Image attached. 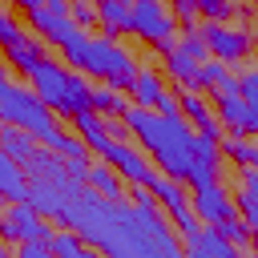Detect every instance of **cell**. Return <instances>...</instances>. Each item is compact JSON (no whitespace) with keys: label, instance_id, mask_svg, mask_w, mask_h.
<instances>
[{"label":"cell","instance_id":"cell-36","mask_svg":"<svg viewBox=\"0 0 258 258\" xmlns=\"http://www.w3.org/2000/svg\"><path fill=\"white\" fill-rule=\"evenodd\" d=\"M12 258H52V250H48V242H20L12 250Z\"/></svg>","mask_w":258,"mask_h":258},{"label":"cell","instance_id":"cell-28","mask_svg":"<svg viewBox=\"0 0 258 258\" xmlns=\"http://www.w3.org/2000/svg\"><path fill=\"white\" fill-rule=\"evenodd\" d=\"M250 153H254V141L250 137H222V157H230L238 169H250Z\"/></svg>","mask_w":258,"mask_h":258},{"label":"cell","instance_id":"cell-29","mask_svg":"<svg viewBox=\"0 0 258 258\" xmlns=\"http://www.w3.org/2000/svg\"><path fill=\"white\" fill-rule=\"evenodd\" d=\"M210 230H218V234H222V238H226L238 254L250 246V226H246L242 218H226V222H218V226H210Z\"/></svg>","mask_w":258,"mask_h":258},{"label":"cell","instance_id":"cell-22","mask_svg":"<svg viewBox=\"0 0 258 258\" xmlns=\"http://www.w3.org/2000/svg\"><path fill=\"white\" fill-rule=\"evenodd\" d=\"M60 161H64V169L77 177V181H85V169H89V161H93V153H89V145L77 137V133H64L60 137V145L52 149Z\"/></svg>","mask_w":258,"mask_h":258},{"label":"cell","instance_id":"cell-44","mask_svg":"<svg viewBox=\"0 0 258 258\" xmlns=\"http://www.w3.org/2000/svg\"><path fill=\"white\" fill-rule=\"evenodd\" d=\"M246 258H254V254H246Z\"/></svg>","mask_w":258,"mask_h":258},{"label":"cell","instance_id":"cell-45","mask_svg":"<svg viewBox=\"0 0 258 258\" xmlns=\"http://www.w3.org/2000/svg\"><path fill=\"white\" fill-rule=\"evenodd\" d=\"M0 214H4V210H0Z\"/></svg>","mask_w":258,"mask_h":258},{"label":"cell","instance_id":"cell-17","mask_svg":"<svg viewBox=\"0 0 258 258\" xmlns=\"http://www.w3.org/2000/svg\"><path fill=\"white\" fill-rule=\"evenodd\" d=\"M85 189H93V194L105 198V202H121V198H125V181L117 177V169H113L109 161H89V169H85Z\"/></svg>","mask_w":258,"mask_h":258},{"label":"cell","instance_id":"cell-19","mask_svg":"<svg viewBox=\"0 0 258 258\" xmlns=\"http://www.w3.org/2000/svg\"><path fill=\"white\" fill-rule=\"evenodd\" d=\"M28 198V173L20 161H12L4 149H0V206H12V202H24Z\"/></svg>","mask_w":258,"mask_h":258},{"label":"cell","instance_id":"cell-12","mask_svg":"<svg viewBox=\"0 0 258 258\" xmlns=\"http://www.w3.org/2000/svg\"><path fill=\"white\" fill-rule=\"evenodd\" d=\"M189 210H194V218H198L202 226H218V222H226V218H238L234 194H230L222 181L194 189V194H189Z\"/></svg>","mask_w":258,"mask_h":258},{"label":"cell","instance_id":"cell-16","mask_svg":"<svg viewBox=\"0 0 258 258\" xmlns=\"http://www.w3.org/2000/svg\"><path fill=\"white\" fill-rule=\"evenodd\" d=\"M73 125H77V137L89 145V153H97V157H105V153H109L113 133H109V121H105V117H97V113L89 109V113H77V117H73Z\"/></svg>","mask_w":258,"mask_h":258},{"label":"cell","instance_id":"cell-33","mask_svg":"<svg viewBox=\"0 0 258 258\" xmlns=\"http://www.w3.org/2000/svg\"><path fill=\"white\" fill-rule=\"evenodd\" d=\"M230 8H234V0H198V16L202 20H230Z\"/></svg>","mask_w":258,"mask_h":258},{"label":"cell","instance_id":"cell-8","mask_svg":"<svg viewBox=\"0 0 258 258\" xmlns=\"http://www.w3.org/2000/svg\"><path fill=\"white\" fill-rule=\"evenodd\" d=\"M149 194L157 198V210L173 218V230H177V238H181V242H189V238L202 230V226H198V218H194V210H189V189H185L181 181H173V177L157 173V177L149 181Z\"/></svg>","mask_w":258,"mask_h":258},{"label":"cell","instance_id":"cell-30","mask_svg":"<svg viewBox=\"0 0 258 258\" xmlns=\"http://www.w3.org/2000/svg\"><path fill=\"white\" fill-rule=\"evenodd\" d=\"M69 16L73 24L85 32V28H97V4L93 0H69Z\"/></svg>","mask_w":258,"mask_h":258},{"label":"cell","instance_id":"cell-31","mask_svg":"<svg viewBox=\"0 0 258 258\" xmlns=\"http://www.w3.org/2000/svg\"><path fill=\"white\" fill-rule=\"evenodd\" d=\"M173 48H177V52H185V56H194L198 64H202V60H210V52H206V40H202L198 32H181V36L173 40Z\"/></svg>","mask_w":258,"mask_h":258},{"label":"cell","instance_id":"cell-35","mask_svg":"<svg viewBox=\"0 0 258 258\" xmlns=\"http://www.w3.org/2000/svg\"><path fill=\"white\" fill-rule=\"evenodd\" d=\"M129 202H133V210H141V214H153V210H157V198L149 194V185H129Z\"/></svg>","mask_w":258,"mask_h":258},{"label":"cell","instance_id":"cell-13","mask_svg":"<svg viewBox=\"0 0 258 258\" xmlns=\"http://www.w3.org/2000/svg\"><path fill=\"white\" fill-rule=\"evenodd\" d=\"M177 117H185L189 129H198L202 137L222 141V121L214 117L210 97H202V93H177Z\"/></svg>","mask_w":258,"mask_h":258},{"label":"cell","instance_id":"cell-21","mask_svg":"<svg viewBox=\"0 0 258 258\" xmlns=\"http://www.w3.org/2000/svg\"><path fill=\"white\" fill-rule=\"evenodd\" d=\"M165 81H173L177 93H202V85H198V60L185 56V52H177V48L165 52Z\"/></svg>","mask_w":258,"mask_h":258},{"label":"cell","instance_id":"cell-11","mask_svg":"<svg viewBox=\"0 0 258 258\" xmlns=\"http://www.w3.org/2000/svg\"><path fill=\"white\" fill-rule=\"evenodd\" d=\"M101 161H109L125 185H149V181L157 177V165H153L137 145H129V141H113L109 153H105Z\"/></svg>","mask_w":258,"mask_h":258},{"label":"cell","instance_id":"cell-2","mask_svg":"<svg viewBox=\"0 0 258 258\" xmlns=\"http://www.w3.org/2000/svg\"><path fill=\"white\" fill-rule=\"evenodd\" d=\"M28 89L44 101V109L52 117H77V113H89V101H93V81L77 69H69L64 60H44L32 77H28Z\"/></svg>","mask_w":258,"mask_h":258},{"label":"cell","instance_id":"cell-4","mask_svg":"<svg viewBox=\"0 0 258 258\" xmlns=\"http://www.w3.org/2000/svg\"><path fill=\"white\" fill-rule=\"evenodd\" d=\"M28 24H32V32H36V40H44L48 48H60V52H64V64H69V69L81 60L89 32H81V28L73 24L69 0H44L36 12H28Z\"/></svg>","mask_w":258,"mask_h":258},{"label":"cell","instance_id":"cell-25","mask_svg":"<svg viewBox=\"0 0 258 258\" xmlns=\"http://www.w3.org/2000/svg\"><path fill=\"white\" fill-rule=\"evenodd\" d=\"M210 105H214V117L222 121V129L238 133V125H242V117H246V101H242V97H214Z\"/></svg>","mask_w":258,"mask_h":258},{"label":"cell","instance_id":"cell-37","mask_svg":"<svg viewBox=\"0 0 258 258\" xmlns=\"http://www.w3.org/2000/svg\"><path fill=\"white\" fill-rule=\"evenodd\" d=\"M234 137H258V105H246V117H242Z\"/></svg>","mask_w":258,"mask_h":258},{"label":"cell","instance_id":"cell-1","mask_svg":"<svg viewBox=\"0 0 258 258\" xmlns=\"http://www.w3.org/2000/svg\"><path fill=\"white\" fill-rule=\"evenodd\" d=\"M121 125L137 137V149L157 165V173H165V177H173V181L185 185L189 165H194V157H189L194 129H189L185 117H177V113L165 117V113H153V109H137V105H129V109L121 113Z\"/></svg>","mask_w":258,"mask_h":258},{"label":"cell","instance_id":"cell-43","mask_svg":"<svg viewBox=\"0 0 258 258\" xmlns=\"http://www.w3.org/2000/svg\"><path fill=\"white\" fill-rule=\"evenodd\" d=\"M0 258H12V250H8V242L0 238Z\"/></svg>","mask_w":258,"mask_h":258},{"label":"cell","instance_id":"cell-38","mask_svg":"<svg viewBox=\"0 0 258 258\" xmlns=\"http://www.w3.org/2000/svg\"><path fill=\"white\" fill-rule=\"evenodd\" d=\"M12 4H16V8H20V12H24V16H28V12H36V8H40V4H44V0H12Z\"/></svg>","mask_w":258,"mask_h":258},{"label":"cell","instance_id":"cell-20","mask_svg":"<svg viewBox=\"0 0 258 258\" xmlns=\"http://www.w3.org/2000/svg\"><path fill=\"white\" fill-rule=\"evenodd\" d=\"M185 258H242L218 230H210V226H202L189 242H185Z\"/></svg>","mask_w":258,"mask_h":258},{"label":"cell","instance_id":"cell-10","mask_svg":"<svg viewBox=\"0 0 258 258\" xmlns=\"http://www.w3.org/2000/svg\"><path fill=\"white\" fill-rule=\"evenodd\" d=\"M129 97H133L137 109H153V113H165V117L177 113V93L169 89L165 73H157V69H137V77L129 85Z\"/></svg>","mask_w":258,"mask_h":258},{"label":"cell","instance_id":"cell-6","mask_svg":"<svg viewBox=\"0 0 258 258\" xmlns=\"http://www.w3.org/2000/svg\"><path fill=\"white\" fill-rule=\"evenodd\" d=\"M198 36L206 40V52L214 60H222V64H238L258 48V32L254 28H234V24H222V20L198 24Z\"/></svg>","mask_w":258,"mask_h":258},{"label":"cell","instance_id":"cell-39","mask_svg":"<svg viewBox=\"0 0 258 258\" xmlns=\"http://www.w3.org/2000/svg\"><path fill=\"white\" fill-rule=\"evenodd\" d=\"M73 258H105V254H101V250H97V246H89V242H85V246H81V250H77V254H73Z\"/></svg>","mask_w":258,"mask_h":258},{"label":"cell","instance_id":"cell-46","mask_svg":"<svg viewBox=\"0 0 258 258\" xmlns=\"http://www.w3.org/2000/svg\"><path fill=\"white\" fill-rule=\"evenodd\" d=\"M254 4H258V0H254Z\"/></svg>","mask_w":258,"mask_h":258},{"label":"cell","instance_id":"cell-9","mask_svg":"<svg viewBox=\"0 0 258 258\" xmlns=\"http://www.w3.org/2000/svg\"><path fill=\"white\" fill-rule=\"evenodd\" d=\"M0 238H4L8 246L48 242V238H52V226H48V218H40L28 202H12V206H4V214H0Z\"/></svg>","mask_w":258,"mask_h":258},{"label":"cell","instance_id":"cell-14","mask_svg":"<svg viewBox=\"0 0 258 258\" xmlns=\"http://www.w3.org/2000/svg\"><path fill=\"white\" fill-rule=\"evenodd\" d=\"M44 48H48V44H44V40H36V36L28 32V36H24V40H16L12 48H4V64L28 81V77L48 60V52H44Z\"/></svg>","mask_w":258,"mask_h":258},{"label":"cell","instance_id":"cell-27","mask_svg":"<svg viewBox=\"0 0 258 258\" xmlns=\"http://www.w3.org/2000/svg\"><path fill=\"white\" fill-rule=\"evenodd\" d=\"M169 8V16H173V24H177V32H198V0H169L165 4Z\"/></svg>","mask_w":258,"mask_h":258},{"label":"cell","instance_id":"cell-34","mask_svg":"<svg viewBox=\"0 0 258 258\" xmlns=\"http://www.w3.org/2000/svg\"><path fill=\"white\" fill-rule=\"evenodd\" d=\"M238 97L246 105H258V64L246 69V73H238Z\"/></svg>","mask_w":258,"mask_h":258},{"label":"cell","instance_id":"cell-26","mask_svg":"<svg viewBox=\"0 0 258 258\" xmlns=\"http://www.w3.org/2000/svg\"><path fill=\"white\" fill-rule=\"evenodd\" d=\"M81 246H85V238H81L77 230H69V226L52 230V238H48V250H52V258H73Z\"/></svg>","mask_w":258,"mask_h":258},{"label":"cell","instance_id":"cell-23","mask_svg":"<svg viewBox=\"0 0 258 258\" xmlns=\"http://www.w3.org/2000/svg\"><path fill=\"white\" fill-rule=\"evenodd\" d=\"M89 109H93L97 117H117V121H121V113L129 109V101H125L117 89H109V85H93V101H89Z\"/></svg>","mask_w":258,"mask_h":258},{"label":"cell","instance_id":"cell-5","mask_svg":"<svg viewBox=\"0 0 258 258\" xmlns=\"http://www.w3.org/2000/svg\"><path fill=\"white\" fill-rule=\"evenodd\" d=\"M0 125H12V129H24L36 145L60 125L48 109H44V101L28 89V85H8L4 89V97H0Z\"/></svg>","mask_w":258,"mask_h":258},{"label":"cell","instance_id":"cell-40","mask_svg":"<svg viewBox=\"0 0 258 258\" xmlns=\"http://www.w3.org/2000/svg\"><path fill=\"white\" fill-rule=\"evenodd\" d=\"M8 85H12V69L0 60V97H4V89H8Z\"/></svg>","mask_w":258,"mask_h":258},{"label":"cell","instance_id":"cell-41","mask_svg":"<svg viewBox=\"0 0 258 258\" xmlns=\"http://www.w3.org/2000/svg\"><path fill=\"white\" fill-rule=\"evenodd\" d=\"M250 169H258V141H254V153H250Z\"/></svg>","mask_w":258,"mask_h":258},{"label":"cell","instance_id":"cell-42","mask_svg":"<svg viewBox=\"0 0 258 258\" xmlns=\"http://www.w3.org/2000/svg\"><path fill=\"white\" fill-rule=\"evenodd\" d=\"M250 254L258 258V234H250Z\"/></svg>","mask_w":258,"mask_h":258},{"label":"cell","instance_id":"cell-32","mask_svg":"<svg viewBox=\"0 0 258 258\" xmlns=\"http://www.w3.org/2000/svg\"><path fill=\"white\" fill-rule=\"evenodd\" d=\"M24 36H28V32L20 28V20H16L12 12H4V8H0V48H12V44H16V40H24Z\"/></svg>","mask_w":258,"mask_h":258},{"label":"cell","instance_id":"cell-7","mask_svg":"<svg viewBox=\"0 0 258 258\" xmlns=\"http://www.w3.org/2000/svg\"><path fill=\"white\" fill-rule=\"evenodd\" d=\"M137 40H145L153 52H169L173 40H177V24L169 16V8L161 0H133V28H129Z\"/></svg>","mask_w":258,"mask_h":258},{"label":"cell","instance_id":"cell-15","mask_svg":"<svg viewBox=\"0 0 258 258\" xmlns=\"http://www.w3.org/2000/svg\"><path fill=\"white\" fill-rule=\"evenodd\" d=\"M97 4V28L101 36L117 40L121 32L133 28V0H93Z\"/></svg>","mask_w":258,"mask_h":258},{"label":"cell","instance_id":"cell-3","mask_svg":"<svg viewBox=\"0 0 258 258\" xmlns=\"http://www.w3.org/2000/svg\"><path fill=\"white\" fill-rule=\"evenodd\" d=\"M77 73H85V77H97L101 85H109V89H117V93H129V85H133V77H137V60H133V52L129 48H121L117 40H109V36H89L85 40V52H81V60L73 64Z\"/></svg>","mask_w":258,"mask_h":258},{"label":"cell","instance_id":"cell-18","mask_svg":"<svg viewBox=\"0 0 258 258\" xmlns=\"http://www.w3.org/2000/svg\"><path fill=\"white\" fill-rule=\"evenodd\" d=\"M40 218H56L60 222V214H64V206L73 202L64 189H56L52 181H28V198H24Z\"/></svg>","mask_w":258,"mask_h":258},{"label":"cell","instance_id":"cell-24","mask_svg":"<svg viewBox=\"0 0 258 258\" xmlns=\"http://www.w3.org/2000/svg\"><path fill=\"white\" fill-rule=\"evenodd\" d=\"M0 149L12 157V161H28L32 157V149H36V141L24 133V129H12V125H0Z\"/></svg>","mask_w":258,"mask_h":258}]
</instances>
